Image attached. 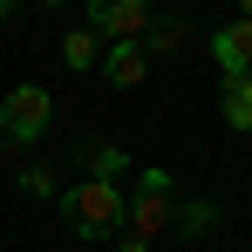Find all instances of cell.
<instances>
[{"label":"cell","mask_w":252,"mask_h":252,"mask_svg":"<svg viewBox=\"0 0 252 252\" xmlns=\"http://www.w3.org/2000/svg\"><path fill=\"white\" fill-rule=\"evenodd\" d=\"M62 218H68V232L95 246V239H116L123 232V184H95V177H75L68 191H62Z\"/></svg>","instance_id":"6da1fadb"},{"label":"cell","mask_w":252,"mask_h":252,"mask_svg":"<svg viewBox=\"0 0 252 252\" xmlns=\"http://www.w3.org/2000/svg\"><path fill=\"white\" fill-rule=\"evenodd\" d=\"M170 218H177V191H170L164 170H136V191L123 198V232L129 239H143V246H157L170 232Z\"/></svg>","instance_id":"7a4b0ae2"},{"label":"cell","mask_w":252,"mask_h":252,"mask_svg":"<svg viewBox=\"0 0 252 252\" xmlns=\"http://www.w3.org/2000/svg\"><path fill=\"white\" fill-rule=\"evenodd\" d=\"M48 123H55V95L41 82H14L0 95V136L7 143H41Z\"/></svg>","instance_id":"3957f363"},{"label":"cell","mask_w":252,"mask_h":252,"mask_svg":"<svg viewBox=\"0 0 252 252\" xmlns=\"http://www.w3.org/2000/svg\"><path fill=\"white\" fill-rule=\"evenodd\" d=\"M150 21H157V7H150V0H89V14H82V28H89L102 48L143 41V34H150Z\"/></svg>","instance_id":"277c9868"},{"label":"cell","mask_w":252,"mask_h":252,"mask_svg":"<svg viewBox=\"0 0 252 252\" xmlns=\"http://www.w3.org/2000/svg\"><path fill=\"white\" fill-rule=\"evenodd\" d=\"M102 82L109 89H143L150 82V55H143V41H116V48H102Z\"/></svg>","instance_id":"5b68a950"},{"label":"cell","mask_w":252,"mask_h":252,"mask_svg":"<svg viewBox=\"0 0 252 252\" xmlns=\"http://www.w3.org/2000/svg\"><path fill=\"white\" fill-rule=\"evenodd\" d=\"M211 62L218 75H252V21H225L211 34Z\"/></svg>","instance_id":"8992f818"},{"label":"cell","mask_w":252,"mask_h":252,"mask_svg":"<svg viewBox=\"0 0 252 252\" xmlns=\"http://www.w3.org/2000/svg\"><path fill=\"white\" fill-rule=\"evenodd\" d=\"M218 218H225V211L211 205V198H191V205H177V218H170V232H177V239H191V246H205L211 232H218Z\"/></svg>","instance_id":"52a82bcc"},{"label":"cell","mask_w":252,"mask_h":252,"mask_svg":"<svg viewBox=\"0 0 252 252\" xmlns=\"http://www.w3.org/2000/svg\"><path fill=\"white\" fill-rule=\"evenodd\" d=\"M184 41H191V21H184V14H157V21H150V34H143V55L157 62V55H177Z\"/></svg>","instance_id":"ba28073f"},{"label":"cell","mask_w":252,"mask_h":252,"mask_svg":"<svg viewBox=\"0 0 252 252\" xmlns=\"http://www.w3.org/2000/svg\"><path fill=\"white\" fill-rule=\"evenodd\" d=\"M218 116L232 129H252V75H225V89H218Z\"/></svg>","instance_id":"9c48e42d"},{"label":"cell","mask_w":252,"mask_h":252,"mask_svg":"<svg viewBox=\"0 0 252 252\" xmlns=\"http://www.w3.org/2000/svg\"><path fill=\"white\" fill-rule=\"evenodd\" d=\"M123 170H129V157L116 150V143H89L82 150V177H95V184H116Z\"/></svg>","instance_id":"30bf717a"},{"label":"cell","mask_w":252,"mask_h":252,"mask_svg":"<svg viewBox=\"0 0 252 252\" xmlns=\"http://www.w3.org/2000/svg\"><path fill=\"white\" fill-rule=\"evenodd\" d=\"M62 62H68V68H95V62H102V41H95L89 28H68V34H62Z\"/></svg>","instance_id":"8fae6325"},{"label":"cell","mask_w":252,"mask_h":252,"mask_svg":"<svg viewBox=\"0 0 252 252\" xmlns=\"http://www.w3.org/2000/svg\"><path fill=\"white\" fill-rule=\"evenodd\" d=\"M21 191H28V198H62V177L48 164H21Z\"/></svg>","instance_id":"7c38bea8"},{"label":"cell","mask_w":252,"mask_h":252,"mask_svg":"<svg viewBox=\"0 0 252 252\" xmlns=\"http://www.w3.org/2000/svg\"><path fill=\"white\" fill-rule=\"evenodd\" d=\"M7 14H14V0H0V28H7Z\"/></svg>","instance_id":"4fadbf2b"}]
</instances>
